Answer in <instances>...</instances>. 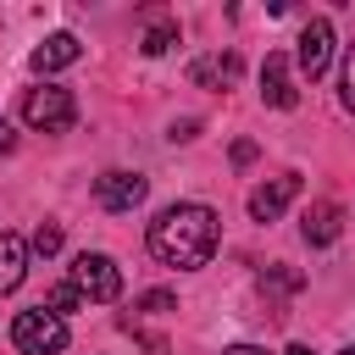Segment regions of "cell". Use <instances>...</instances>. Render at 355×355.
Here are the masks:
<instances>
[{
    "mask_svg": "<svg viewBox=\"0 0 355 355\" xmlns=\"http://www.w3.org/2000/svg\"><path fill=\"white\" fill-rule=\"evenodd\" d=\"M211 250H216V211L200 205V200H178L150 222V255L161 266L194 272V266L211 261Z\"/></svg>",
    "mask_w": 355,
    "mask_h": 355,
    "instance_id": "1",
    "label": "cell"
},
{
    "mask_svg": "<svg viewBox=\"0 0 355 355\" xmlns=\"http://www.w3.org/2000/svg\"><path fill=\"white\" fill-rule=\"evenodd\" d=\"M22 122L39 128V133H61V128H72V122H78V100H72V89H55V83L28 89V94H22Z\"/></svg>",
    "mask_w": 355,
    "mask_h": 355,
    "instance_id": "2",
    "label": "cell"
},
{
    "mask_svg": "<svg viewBox=\"0 0 355 355\" xmlns=\"http://www.w3.org/2000/svg\"><path fill=\"white\" fill-rule=\"evenodd\" d=\"M67 283L78 288V300H94V305H111V300L122 294V272H116V261L100 255V250H83V255L72 261V277H67Z\"/></svg>",
    "mask_w": 355,
    "mask_h": 355,
    "instance_id": "3",
    "label": "cell"
},
{
    "mask_svg": "<svg viewBox=\"0 0 355 355\" xmlns=\"http://www.w3.org/2000/svg\"><path fill=\"white\" fill-rule=\"evenodd\" d=\"M11 344H17L22 355H55V349H67V322L50 316L44 305L17 311V322H11Z\"/></svg>",
    "mask_w": 355,
    "mask_h": 355,
    "instance_id": "4",
    "label": "cell"
},
{
    "mask_svg": "<svg viewBox=\"0 0 355 355\" xmlns=\"http://www.w3.org/2000/svg\"><path fill=\"white\" fill-rule=\"evenodd\" d=\"M294 61H300L305 78H322V72H327V61H333V22H327V17H311V22L300 28Z\"/></svg>",
    "mask_w": 355,
    "mask_h": 355,
    "instance_id": "5",
    "label": "cell"
},
{
    "mask_svg": "<svg viewBox=\"0 0 355 355\" xmlns=\"http://www.w3.org/2000/svg\"><path fill=\"white\" fill-rule=\"evenodd\" d=\"M144 178L139 172H105V178H94V200H100V211H133L139 200H144Z\"/></svg>",
    "mask_w": 355,
    "mask_h": 355,
    "instance_id": "6",
    "label": "cell"
},
{
    "mask_svg": "<svg viewBox=\"0 0 355 355\" xmlns=\"http://www.w3.org/2000/svg\"><path fill=\"white\" fill-rule=\"evenodd\" d=\"M294 194H300V178L283 172V178H272V183H261V189L250 194V216H255V222H277V216L294 205Z\"/></svg>",
    "mask_w": 355,
    "mask_h": 355,
    "instance_id": "7",
    "label": "cell"
},
{
    "mask_svg": "<svg viewBox=\"0 0 355 355\" xmlns=\"http://www.w3.org/2000/svg\"><path fill=\"white\" fill-rule=\"evenodd\" d=\"M239 72H244V61H239L233 50H216V55L189 61V83H200V89H233Z\"/></svg>",
    "mask_w": 355,
    "mask_h": 355,
    "instance_id": "8",
    "label": "cell"
},
{
    "mask_svg": "<svg viewBox=\"0 0 355 355\" xmlns=\"http://www.w3.org/2000/svg\"><path fill=\"white\" fill-rule=\"evenodd\" d=\"M261 100L266 105H277V111H288L294 100H300V89H294V72H288V55H266V67H261Z\"/></svg>",
    "mask_w": 355,
    "mask_h": 355,
    "instance_id": "9",
    "label": "cell"
},
{
    "mask_svg": "<svg viewBox=\"0 0 355 355\" xmlns=\"http://www.w3.org/2000/svg\"><path fill=\"white\" fill-rule=\"evenodd\" d=\"M78 55H83V44H78L72 33H50L44 44H33L28 61H33V72H61V67H72Z\"/></svg>",
    "mask_w": 355,
    "mask_h": 355,
    "instance_id": "10",
    "label": "cell"
},
{
    "mask_svg": "<svg viewBox=\"0 0 355 355\" xmlns=\"http://www.w3.org/2000/svg\"><path fill=\"white\" fill-rule=\"evenodd\" d=\"M338 227H344V222H338V205H333V200H316V205L305 211V222H300L305 244H333Z\"/></svg>",
    "mask_w": 355,
    "mask_h": 355,
    "instance_id": "11",
    "label": "cell"
},
{
    "mask_svg": "<svg viewBox=\"0 0 355 355\" xmlns=\"http://www.w3.org/2000/svg\"><path fill=\"white\" fill-rule=\"evenodd\" d=\"M28 272V244L17 233H0V294H11Z\"/></svg>",
    "mask_w": 355,
    "mask_h": 355,
    "instance_id": "12",
    "label": "cell"
},
{
    "mask_svg": "<svg viewBox=\"0 0 355 355\" xmlns=\"http://www.w3.org/2000/svg\"><path fill=\"white\" fill-rule=\"evenodd\" d=\"M172 44H178V22H172V17H161V22L139 39V50H144V55H166Z\"/></svg>",
    "mask_w": 355,
    "mask_h": 355,
    "instance_id": "13",
    "label": "cell"
},
{
    "mask_svg": "<svg viewBox=\"0 0 355 355\" xmlns=\"http://www.w3.org/2000/svg\"><path fill=\"white\" fill-rule=\"evenodd\" d=\"M78 305H83V300H78V288H72V283H55V288L44 294V311H50V316H61V322H67Z\"/></svg>",
    "mask_w": 355,
    "mask_h": 355,
    "instance_id": "14",
    "label": "cell"
},
{
    "mask_svg": "<svg viewBox=\"0 0 355 355\" xmlns=\"http://www.w3.org/2000/svg\"><path fill=\"white\" fill-rule=\"evenodd\" d=\"M172 305H178V300H172L166 288H150V294H139V305H133V311H139V316H166Z\"/></svg>",
    "mask_w": 355,
    "mask_h": 355,
    "instance_id": "15",
    "label": "cell"
},
{
    "mask_svg": "<svg viewBox=\"0 0 355 355\" xmlns=\"http://www.w3.org/2000/svg\"><path fill=\"white\" fill-rule=\"evenodd\" d=\"M33 250H39V255H55V250H61V227H55V222H39V227H33Z\"/></svg>",
    "mask_w": 355,
    "mask_h": 355,
    "instance_id": "16",
    "label": "cell"
},
{
    "mask_svg": "<svg viewBox=\"0 0 355 355\" xmlns=\"http://www.w3.org/2000/svg\"><path fill=\"white\" fill-rule=\"evenodd\" d=\"M338 83H344V89H338V100H344V105L355 111V44L344 50V78H338Z\"/></svg>",
    "mask_w": 355,
    "mask_h": 355,
    "instance_id": "17",
    "label": "cell"
},
{
    "mask_svg": "<svg viewBox=\"0 0 355 355\" xmlns=\"http://www.w3.org/2000/svg\"><path fill=\"white\" fill-rule=\"evenodd\" d=\"M250 161H255V144L239 139V144H233V166H250Z\"/></svg>",
    "mask_w": 355,
    "mask_h": 355,
    "instance_id": "18",
    "label": "cell"
},
{
    "mask_svg": "<svg viewBox=\"0 0 355 355\" xmlns=\"http://www.w3.org/2000/svg\"><path fill=\"white\" fill-rule=\"evenodd\" d=\"M11 144H17V133H11V128H6V122H0V155H6V150H11Z\"/></svg>",
    "mask_w": 355,
    "mask_h": 355,
    "instance_id": "19",
    "label": "cell"
},
{
    "mask_svg": "<svg viewBox=\"0 0 355 355\" xmlns=\"http://www.w3.org/2000/svg\"><path fill=\"white\" fill-rule=\"evenodd\" d=\"M222 355H266V349H255V344H233V349H222Z\"/></svg>",
    "mask_w": 355,
    "mask_h": 355,
    "instance_id": "20",
    "label": "cell"
},
{
    "mask_svg": "<svg viewBox=\"0 0 355 355\" xmlns=\"http://www.w3.org/2000/svg\"><path fill=\"white\" fill-rule=\"evenodd\" d=\"M283 355H311V349H305V344H288V349H283Z\"/></svg>",
    "mask_w": 355,
    "mask_h": 355,
    "instance_id": "21",
    "label": "cell"
},
{
    "mask_svg": "<svg viewBox=\"0 0 355 355\" xmlns=\"http://www.w3.org/2000/svg\"><path fill=\"white\" fill-rule=\"evenodd\" d=\"M338 355H355V344H349V349H338Z\"/></svg>",
    "mask_w": 355,
    "mask_h": 355,
    "instance_id": "22",
    "label": "cell"
}]
</instances>
